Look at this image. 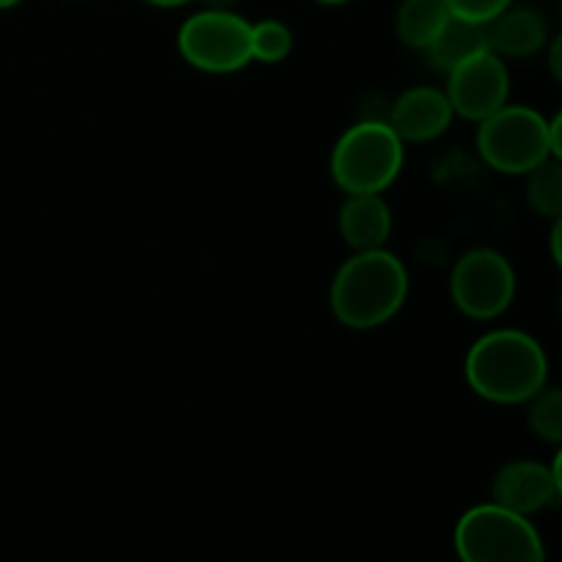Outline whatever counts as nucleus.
<instances>
[{"label": "nucleus", "instance_id": "obj_1", "mask_svg": "<svg viewBox=\"0 0 562 562\" xmlns=\"http://www.w3.org/2000/svg\"><path fill=\"white\" fill-rule=\"evenodd\" d=\"M464 376L472 393L492 404H527L549 379L543 346L521 329H494L467 351Z\"/></svg>", "mask_w": 562, "mask_h": 562}, {"label": "nucleus", "instance_id": "obj_10", "mask_svg": "<svg viewBox=\"0 0 562 562\" xmlns=\"http://www.w3.org/2000/svg\"><path fill=\"white\" fill-rule=\"evenodd\" d=\"M453 115L448 93L431 86H417L395 99L387 124L404 143H431L448 132Z\"/></svg>", "mask_w": 562, "mask_h": 562}, {"label": "nucleus", "instance_id": "obj_23", "mask_svg": "<svg viewBox=\"0 0 562 562\" xmlns=\"http://www.w3.org/2000/svg\"><path fill=\"white\" fill-rule=\"evenodd\" d=\"M203 9H217V11H236L239 0H201Z\"/></svg>", "mask_w": 562, "mask_h": 562}, {"label": "nucleus", "instance_id": "obj_26", "mask_svg": "<svg viewBox=\"0 0 562 562\" xmlns=\"http://www.w3.org/2000/svg\"><path fill=\"white\" fill-rule=\"evenodd\" d=\"M316 3H324V5H340V3H349V0H316Z\"/></svg>", "mask_w": 562, "mask_h": 562}, {"label": "nucleus", "instance_id": "obj_17", "mask_svg": "<svg viewBox=\"0 0 562 562\" xmlns=\"http://www.w3.org/2000/svg\"><path fill=\"white\" fill-rule=\"evenodd\" d=\"M252 60L258 64H280L294 49V33L280 20H261L252 25L250 33Z\"/></svg>", "mask_w": 562, "mask_h": 562}, {"label": "nucleus", "instance_id": "obj_11", "mask_svg": "<svg viewBox=\"0 0 562 562\" xmlns=\"http://www.w3.org/2000/svg\"><path fill=\"white\" fill-rule=\"evenodd\" d=\"M338 231L351 250H379L393 234V212L382 192H351L338 212Z\"/></svg>", "mask_w": 562, "mask_h": 562}, {"label": "nucleus", "instance_id": "obj_25", "mask_svg": "<svg viewBox=\"0 0 562 562\" xmlns=\"http://www.w3.org/2000/svg\"><path fill=\"white\" fill-rule=\"evenodd\" d=\"M16 3H22V0H0V9H14Z\"/></svg>", "mask_w": 562, "mask_h": 562}, {"label": "nucleus", "instance_id": "obj_13", "mask_svg": "<svg viewBox=\"0 0 562 562\" xmlns=\"http://www.w3.org/2000/svg\"><path fill=\"white\" fill-rule=\"evenodd\" d=\"M483 49H488L486 25H477V22L450 16L448 25L442 27V33L428 44L426 55H428V64H431L434 69L448 75L450 69H456V66L464 64V60L472 58V55L483 53Z\"/></svg>", "mask_w": 562, "mask_h": 562}, {"label": "nucleus", "instance_id": "obj_19", "mask_svg": "<svg viewBox=\"0 0 562 562\" xmlns=\"http://www.w3.org/2000/svg\"><path fill=\"white\" fill-rule=\"evenodd\" d=\"M549 154L562 162V110L549 119Z\"/></svg>", "mask_w": 562, "mask_h": 562}, {"label": "nucleus", "instance_id": "obj_24", "mask_svg": "<svg viewBox=\"0 0 562 562\" xmlns=\"http://www.w3.org/2000/svg\"><path fill=\"white\" fill-rule=\"evenodd\" d=\"M148 5H157V9H179V5H187L190 0H146Z\"/></svg>", "mask_w": 562, "mask_h": 562}, {"label": "nucleus", "instance_id": "obj_5", "mask_svg": "<svg viewBox=\"0 0 562 562\" xmlns=\"http://www.w3.org/2000/svg\"><path fill=\"white\" fill-rule=\"evenodd\" d=\"M477 151L488 168L525 176L549 154V119L525 104H505L477 124Z\"/></svg>", "mask_w": 562, "mask_h": 562}, {"label": "nucleus", "instance_id": "obj_6", "mask_svg": "<svg viewBox=\"0 0 562 562\" xmlns=\"http://www.w3.org/2000/svg\"><path fill=\"white\" fill-rule=\"evenodd\" d=\"M252 25L236 11L203 9L179 27V53L206 75H231L252 60Z\"/></svg>", "mask_w": 562, "mask_h": 562}, {"label": "nucleus", "instance_id": "obj_15", "mask_svg": "<svg viewBox=\"0 0 562 562\" xmlns=\"http://www.w3.org/2000/svg\"><path fill=\"white\" fill-rule=\"evenodd\" d=\"M527 176L525 195L527 203L536 214L547 220L562 217V162L554 157H547L538 162Z\"/></svg>", "mask_w": 562, "mask_h": 562}, {"label": "nucleus", "instance_id": "obj_14", "mask_svg": "<svg viewBox=\"0 0 562 562\" xmlns=\"http://www.w3.org/2000/svg\"><path fill=\"white\" fill-rule=\"evenodd\" d=\"M450 9L445 0H401L395 11V33L412 49L426 53L428 44L448 25Z\"/></svg>", "mask_w": 562, "mask_h": 562}, {"label": "nucleus", "instance_id": "obj_4", "mask_svg": "<svg viewBox=\"0 0 562 562\" xmlns=\"http://www.w3.org/2000/svg\"><path fill=\"white\" fill-rule=\"evenodd\" d=\"M453 541L459 558L467 562H541L547 558L543 538L530 516L494 499L461 516Z\"/></svg>", "mask_w": 562, "mask_h": 562}, {"label": "nucleus", "instance_id": "obj_18", "mask_svg": "<svg viewBox=\"0 0 562 562\" xmlns=\"http://www.w3.org/2000/svg\"><path fill=\"white\" fill-rule=\"evenodd\" d=\"M450 9V14L459 16V20L477 22V25H486L494 16L503 14L514 0H445Z\"/></svg>", "mask_w": 562, "mask_h": 562}, {"label": "nucleus", "instance_id": "obj_16", "mask_svg": "<svg viewBox=\"0 0 562 562\" xmlns=\"http://www.w3.org/2000/svg\"><path fill=\"white\" fill-rule=\"evenodd\" d=\"M527 426L541 442L562 445V387L543 384L527 401Z\"/></svg>", "mask_w": 562, "mask_h": 562}, {"label": "nucleus", "instance_id": "obj_27", "mask_svg": "<svg viewBox=\"0 0 562 562\" xmlns=\"http://www.w3.org/2000/svg\"><path fill=\"white\" fill-rule=\"evenodd\" d=\"M558 307H560V316H562V291H560V300H558Z\"/></svg>", "mask_w": 562, "mask_h": 562}, {"label": "nucleus", "instance_id": "obj_22", "mask_svg": "<svg viewBox=\"0 0 562 562\" xmlns=\"http://www.w3.org/2000/svg\"><path fill=\"white\" fill-rule=\"evenodd\" d=\"M552 475H554V486H558V503H562V445L552 461Z\"/></svg>", "mask_w": 562, "mask_h": 562}, {"label": "nucleus", "instance_id": "obj_8", "mask_svg": "<svg viewBox=\"0 0 562 562\" xmlns=\"http://www.w3.org/2000/svg\"><path fill=\"white\" fill-rule=\"evenodd\" d=\"M445 93H448L456 115L481 124L483 119L508 104L510 75L505 58H499L492 49L472 55L464 64L448 71Z\"/></svg>", "mask_w": 562, "mask_h": 562}, {"label": "nucleus", "instance_id": "obj_20", "mask_svg": "<svg viewBox=\"0 0 562 562\" xmlns=\"http://www.w3.org/2000/svg\"><path fill=\"white\" fill-rule=\"evenodd\" d=\"M549 69H552L554 80L562 82V31L549 44Z\"/></svg>", "mask_w": 562, "mask_h": 562}, {"label": "nucleus", "instance_id": "obj_7", "mask_svg": "<svg viewBox=\"0 0 562 562\" xmlns=\"http://www.w3.org/2000/svg\"><path fill=\"white\" fill-rule=\"evenodd\" d=\"M516 296L514 263L492 247L467 250L450 272V300L475 322L503 316Z\"/></svg>", "mask_w": 562, "mask_h": 562}, {"label": "nucleus", "instance_id": "obj_2", "mask_svg": "<svg viewBox=\"0 0 562 562\" xmlns=\"http://www.w3.org/2000/svg\"><path fill=\"white\" fill-rule=\"evenodd\" d=\"M409 294V274L398 256L379 250H357L335 272L329 307L349 329H376L393 322Z\"/></svg>", "mask_w": 562, "mask_h": 562}, {"label": "nucleus", "instance_id": "obj_9", "mask_svg": "<svg viewBox=\"0 0 562 562\" xmlns=\"http://www.w3.org/2000/svg\"><path fill=\"white\" fill-rule=\"evenodd\" d=\"M492 499L521 516H532L549 508L552 503H558L552 464L547 467L532 459L508 461L492 477Z\"/></svg>", "mask_w": 562, "mask_h": 562}, {"label": "nucleus", "instance_id": "obj_3", "mask_svg": "<svg viewBox=\"0 0 562 562\" xmlns=\"http://www.w3.org/2000/svg\"><path fill=\"white\" fill-rule=\"evenodd\" d=\"M404 168V140L387 121L368 119L338 137L329 157L333 179L346 195L390 190Z\"/></svg>", "mask_w": 562, "mask_h": 562}, {"label": "nucleus", "instance_id": "obj_12", "mask_svg": "<svg viewBox=\"0 0 562 562\" xmlns=\"http://www.w3.org/2000/svg\"><path fill=\"white\" fill-rule=\"evenodd\" d=\"M486 42L499 58H530L541 53L549 42L547 20L532 5L510 3L503 14L486 22Z\"/></svg>", "mask_w": 562, "mask_h": 562}, {"label": "nucleus", "instance_id": "obj_21", "mask_svg": "<svg viewBox=\"0 0 562 562\" xmlns=\"http://www.w3.org/2000/svg\"><path fill=\"white\" fill-rule=\"evenodd\" d=\"M552 236H549V247H552L554 263L562 269V217L552 220Z\"/></svg>", "mask_w": 562, "mask_h": 562}]
</instances>
